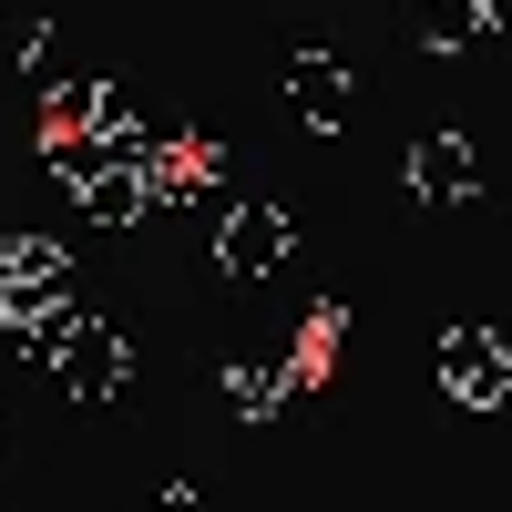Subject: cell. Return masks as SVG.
Returning <instances> with one entry per match:
<instances>
[{"label": "cell", "instance_id": "cell-6", "mask_svg": "<svg viewBox=\"0 0 512 512\" xmlns=\"http://www.w3.org/2000/svg\"><path fill=\"white\" fill-rule=\"evenodd\" d=\"M103 113V93H52V134H72V123H93Z\"/></svg>", "mask_w": 512, "mask_h": 512}, {"label": "cell", "instance_id": "cell-1", "mask_svg": "<svg viewBox=\"0 0 512 512\" xmlns=\"http://www.w3.org/2000/svg\"><path fill=\"white\" fill-rule=\"evenodd\" d=\"M52 277H62V246L21 236V246H11V267H0V318L31 328V318H41V297H52Z\"/></svg>", "mask_w": 512, "mask_h": 512}, {"label": "cell", "instance_id": "cell-4", "mask_svg": "<svg viewBox=\"0 0 512 512\" xmlns=\"http://www.w3.org/2000/svg\"><path fill=\"white\" fill-rule=\"evenodd\" d=\"M267 246H277V216H246L226 236V267H267Z\"/></svg>", "mask_w": 512, "mask_h": 512}, {"label": "cell", "instance_id": "cell-5", "mask_svg": "<svg viewBox=\"0 0 512 512\" xmlns=\"http://www.w3.org/2000/svg\"><path fill=\"white\" fill-rule=\"evenodd\" d=\"M41 52V11H0V62H31Z\"/></svg>", "mask_w": 512, "mask_h": 512}, {"label": "cell", "instance_id": "cell-3", "mask_svg": "<svg viewBox=\"0 0 512 512\" xmlns=\"http://www.w3.org/2000/svg\"><path fill=\"white\" fill-rule=\"evenodd\" d=\"M82 205H93L103 226H123V216H134V205H144V185L123 175V164H113V175H103V164H93V175H82Z\"/></svg>", "mask_w": 512, "mask_h": 512}, {"label": "cell", "instance_id": "cell-2", "mask_svg": "<svg viewBox=\"0 0 512 512\" xmlns=\"http://www.w3.org/2000/svg\"><path fill=\"white\" fill-rule=\"evenodd\" d=\"M62 379L82 400H103L113 379H123V349H113V328H62Z\"/></svg>", "mask_w": 512, "mask_h": 512}]
</instances>
